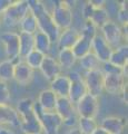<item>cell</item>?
I'll return each mask as SVG.
<instances>
[{
	"label": "cell",
	"instance_id": "1",
	"mask_svg": "<svg viewBox=\"0 0 128 134\" xmlns=\"http://www.w3.org/2000/svg\"><path fill=\"white\" fill-rule=\"evenodd\" d=\"M125 28H127V26L121 27L116 23V20L110 19L100 28V34L110 47L115 49L127 44L124 41L127 38V31H125Z\"/></svg>",
	"mask_w": 128,
	"mask_h": 134
},
{
	"label": "cell",
	"instance_id": "2",
	"mask_svg": "<svg viewBox=\"0 0 128 134\" xmlns=\"http://www.w3.org/2000/svg\"><path fill=\"white\" fill-rule=\"evenodd\" d=\"M29 11V5L27 0L12 1L11 6L1 16L2 25L6 28H15L19 26L21 19Z\"/></svg>",
	"mask_w": 128,
	"mask_h": 134
},
{
	"label": "cell",
	"instance_id": "3",
	"mask_svg": "<svg viewBox=\"0 0 128 134\" xmlns=\"http://www.w3.org/2000/svg\"><path fill=\"white\" fill-rule=\"evenodd\" d=\"M53 21L61 30L68 29L72 26L74 23V12L72 7L69 5V1H59L53 5L52 9L49 10Z\"/></svg>",
	"mask_w": 128,
	"mask_h": 134
},
{
	"label": "cell",
	"instance_id": "4",
	"mask_svg": "<svg viewBox=\"0 0 128 134\" xmlns=\"http://www.w3.org/2000/svg\"><path fill=\"white\" fill-rule=\"evenodd\" d=\"M104 91L111 95H120L127 102V78L123 74H105Z\"/></svg>",
	"mask_w": 128,
	"mask_h": 134
},
{
	"label": "cell",
	"instance_id": "5",
	"mask_svg": "<svg viewBox=\"0 0 128 134\" xmlns=\"http://www.w3.org/2000/svg\"><path fill=\"white\" fill-rule=\"evenodd\" d=\"M75 108L79 117L96 119L99 112V98L87 93L75 104Z\"/></svg>",
	"mask_w": 128,
	"mask_h": 134
},
{
	"label": "cell",
	"instance_id": "6",
	"mask_svg": "<svg viewBox=\"0 0 128 134\" xmlns=\"http://www.w3.org/2000/svg\"><path fill=\"white\" fill-rule=\"evenodd\" d=\"M84 77V82L87 87L88 94L98 97L104 92V81H105V74L102 73L101 69L97 70H90L86 72Z\"/></svg>",
	"mask_w": 128,
	"mask_h": 134
},
{
	"label": "cell",
	"instance_id": "7",
	"mask_svg": "<svg viewBox=\"0 0 128 134\" xmlns=\"http://www.w3.org/2000/svg\"><path fill=\"white\" fill-rule=\"evenodd\" d=\"M0 44L5 49L6 57L16 62L19 58V32L5 31L0 35Z\"/></svg>",
	"mask_w": 128,
	"mask_h": 134
},
{
	"label": "cell",
	"instance_id": "8",
	"mask_svg": "<svg viewBox=\"0 0 128 134\" xmlns=\"http://www.w3.org/2000/svg\"><path fill=\"white\" fill-rule=\"evenodd\" d=\"M37 21H38V30L46 34L52 43H57V39H58L60 34V29L57 27V25L53 21L48 9H46L42 14H40L37 17Z\"/></svg>",
	"mask_w": 128,
	"mask_h": 134
},
{
	"label": "cell",
	"instance_id": "9",
	"mask_svg": "<svg viewBox=\"0 0 128 134\" xmlns=\"http://www.w3.org/2000/svg\"><path fill=\"white\" fill-rule=\"evenodd\" d=\"M67 75L70 78V81H71L68 98L71 100L74 104H76L81 97H84V96L88 93L87 87H86V84L84 82V77L78 72H70Z\"/></svg>",
	"mask_w": 128,
	"mask_h": 134
},
{
	"label": "cell",
	"instance_id": "10",
	"mask_svg": "<svg viewBox=\"0 0 128 134\" xmlns=\"http://www.w3.org/2000/svg\"><path fill=\"white\" fill-rule=\"evenodd\" d=\"M92 53L98 58L101 64L109 62L110 55L113 53V48L104 39L100 32H97L96 36L92 39Z\"/></svg>",
	"mask_w": 128,
	"mask_h": 134
},
{
	"label": "cell",
	"instance_id": "11",
	"mask_svg": "<svg viewBox=\"0 0 128 134\" xmlns=\"http://www.w3.org/2000/svg\"><path fill=\"white\" fill-rule=\"evenodd\" d=\"M45 134H57L64 125L63 119L56 112H42L38 116Z\"/></svg>",
	"mask_w": 128,
	"mask_h": 134
},
{
	"label": "cell",
	"instance_id": "12",
	"mask_svg": "<svg viewBox=\"0 0 128 134\" xmlns=\"http://www.w3.org/2000/svg\"><path fill=\"white\" fill-rule=\"evenodd\" d=\"M35 70L31 69L23 59H20L15 63V72H14V79L18 84L22 86H27L34 79Z\"/></svg>",
	"mask_w": 128,
	"mask_h": 134
},
{
	"label": "cell",
	"instance_id": "13",
	"mask_svg": "<svg viewBox=\"0 0 128 134\" xmlns=\"http://www.w3.org/2000/svg\"><path fill=\"white\" fill-rule=\"evenodd\" d=\"M39 70L45 76V78H47L48 81H50V82L52 79H55L57 76H59V75L63 74V69H61L57 58L52 57L50 55L45 56Z\"/></svg>",
	"mask_w": 128,
	"mask_h": 134
},
{
	"label": "cell",
	"instance_id": "14",
	"mask_svg": "<svg viewBox=\"0 0 128 134\" xmlns=\"http://www.w3.org/2000/svg\"><path fill=\"white\" fill-rule=\"evenodd\" d=\"M126 124L127 122L124 117L111 115L102 119L99 126L104 129L108 134H121L124 130H125Z\"/></svg>",
	"mask_w": 128,
	"mask_h": 134
},
{
	"label": "cell",
	"instance_id": "15",
	"mask_svg": "<svg viewBox=\"0 0 128 134\" xmlns=\"http://www.w3.org/2000/svg\"><path fill=\"white\" fill-rule=\"evenodd\" d=\"M80 31L76 28L70 27L65 30H61L59 34V37L57 39V46L60 49H71L76 41L79 39Z\"/></svg>",
	"mask_w": 128,
	"mask_h": 134
},
{
	"label": "cell",
	"instance_id": "16",
	"mask_svg": "<svg viewBox=\"0 0 128 134\" xmlns=\"http://www.w3.org/2000/svg\"><path fill=\"white\" fill-rule=\"evenodd\" d=\"M71 81L67 74H61L50 82V91H52L57 97H68Z\"/></svg>",
	"mask_w": 128,
	"mask_h": 134
},
{
	"label": "cell",
	"instance_id": "17",
	"mask_svg": "<svg viewBox=\"0 0 128 134\" xmlns=\"http://www.w3.org/2000/svg\"><path fill=\"white\" fill-rule=\"evenodd\" d=\"M20 117L16 108L10 105H0V126H14L20 127Z\"/></svg>",
	"mask_w": 128,
	"mask_h": 134
},
{
	"label": "cell",
	"instance_id": "18",
	"mask_svg": "<svg viewBox=\"0 0 128 134\" xmlns=\"http://www.w3.org/2000/svg\"><path fill=\"white\" fill-rule=\"evenodd\" d=\"M55 112L63 119V121L68 120L71 116L77 114L76 108H75V104H74L68 97H58L57 98Z\"/></svg>",
	"mask_w": 128,
	"mask_h": 134
},
{
	"label": "cell",
	"instance_id": "19",
	"mask_svg": "<svg viewBox=\"0 0 128 134\" xmlns=\"http://www.w3.org/2000/svg\"><path fill=\"white\" fill-rule=\"evenodd\" d=\"M57 96L50 90H44L41 91L38 95L37 104L40 106V108L44 112H55L56 103H57Z\"/></svg>",
	"mask_w": 128,
	"mask_h": 134
},
{
	"label": "cell",
	"instance_id": "20",
	"mask_svg": "<svg viewBox=\"0 0 128 134\" xmlns=\"http://www.w3.org/2000/svg\"><path fill=\"white\" fill-rule=\"evenodd\" d=\"M111 65L117 66L119 68H125L128 65V46L127 44L113 49L109 62Z\"/></svg>",
	"mask_w": 128,
	"mask_h": 134
},
{
	"label": "cell",
	"instance_id": "21",
	"mask_svg": "<svg viewBox=\"0 0 128 134\" xmlns=\"http://www.w3.org/2000/svg\"><path fill=\"white\" fill-rule=\"evenodd\" d=\"M71 50L74 55L76 56L77 60H79L80 58L86 56L87 54L92 53V39L80 34L79 39L76 41V44L74 45Z\"/></svg>",
	"mask_w": 128,
	"mask_h": 134
},
{
	"label": "cell",
	"instance_id": "22",
	"mask_svg": "<svg viewBox=\"0 0 128 134\" xmlns=\"http://www.w3.org/2000/svg\"><path fill=\"white\" fill-rule=\"evenodd\" d=\"M20 129L22 130L23 133L26 134H42V125H41L38 116L36 114L26 120H22L20 123Z\"/></svg>",
	"mask_w": 128,
	"mask_h": 134
},
{
	"label": "cell",
	"instance_id": "23",
	"mask_svg": "<svg viewBox=\"0 0 128 134\" xmlns=\"http://www.w3.org/2000/svg\"><path fill=\"white\" fill-rule=\"evenodd\" d=\"M34 41H35V49L40 52L44 55H49L51 50L52 41L50 38L46 35V34L41 32L39 30H37L34 34Z\"/></svg>",
	"mask_w": 128,
	"mask_h": 134
},
{
	"label": "cell",
	"instance_id": "24",
	"mask_svg": "<svg viewBox=\"0 0 128 134\" xmlns=\"http://www.w3.org/2000/svg\"><path fill=\"white\" fill-rule=\"evenodd\" d=\"M34 49H35L34 35L19 32V58L23 59Z\"/></svg>",
	"mask_w": 128,
	"mask_h": 134
},
{
	"label": "cell",
	"instance_id": "25",
	"mask_svg": "<svg viewBox=\"0 0 128 134\" xmlns=\"http://www.w3.org/2000/svg\"><path fill=\"white\" fill-rule=\"evenodd\" d=\"M87 20L92 23L97 29H100L110 19H109V16H108V14H107V11H106V9L104 7L95 8L93 6V10H92V12H90V15L87 18Z\"/></svg>",
	"mask_w": 128,
	"mask_h": 134
},
{
	"label": "cell",
	"instance_id": "26",
	"mask_svg": "<svg viewBox=\"0 0 128 134\" xmlns=\"http://www.w3.org/2000/svg\"><path fill=\"white\" fill-rule=\"evenodd\" d=\"M20 27V32H25V34H34L38 30V21H37V17L32 14L29 10L27 12L25 17L21 19V21L19 24Z\"/></svg>",
	"mask_w": 128,
	"mask_h": 134
},
{
	"label": "cell",
	"instance_id": "27",
	"mask_svg": "<svg viewBox=\"0 0 128 134\" xmlns=\"http://www.w3.org/2000/svg\"><path fill=\"white\" fill-rule=\"evenodd\" d=\"M59 65L63 70H69L75 66L77 58L74 55L71 49H60L58 52V57H57Z\"/></svg>",
	"mask_w": 128,
	"mask_h": 134
},
{
	"label": "cell",
	"instance_id": "28",
	"mask_svg": "<svg viewBox=\"0 0 128 134\" xmlns=\"http://www.w3.org/2000/svg\"><path fill=\"white\" fill-rule=\"evenodd\" d=\"M16 111H17L18 115L20 117V121L26 120V119H28V117L35 115L34 100H32L31 98H29V97H25V98L19 99Z\"/></svg>",
	"mask_w": 128,
	"mask_h": 134
},
{
	"label": "cell",
	"instance_id": "29",
	"mask_svg": "<svg viewBox=\"0 0 128 134\" xmlns=\"http://www.w3.org/2000/svg\"><path fill=\"white\" fill-rule=\"evenodd\" d=\"M79 64L80 67L85 72H90V70H97V69H101V63L99 62V59L94 55L93 53L87 54L86 56L79 59Z\"/></svg>",
	"mask_w": 128,
	"mask_h": 134
},
{
	"label": "cell",
	"instance_id": "30",
	"mask_svg": "<svg viewBox=\"0 0 128 134\" xmlns=\"http://www.w3.org/2000/svg\"><path fill=\"white\" fill-rule=\"evenodd\" d=\"M15 63L16 62L10 59H3L0 62V81L7 83L14 79Z\"/></svg>",
	"mask_w": 128,
	"mask_h": 134
},
{
	"label": "cell",
	"instance_id": "31",
	"mask_svg": "<svg viewBox=\"0 0 128 134\" xmlns=\"http://www.w3.org/2000/svg\"><path fill=\"white\" fill-rule=\"evenodd\" d=\"M45 56H46V55H44V54H41L40 52H38V50L34 49L32 52H30L26 57L23 58V60L31 69L36 70V69L40 68V66H41V64H42V60H44Z\"/></svg>",
	"mask_w": 128,
	"mask_h": 134
},
{
	"label": "cell",
	"instance_id": "32",
	"mask_svg": "<svg viewBox=\"0 0 128 134\" xmlns=\"http://www.w3.org/2000/svg\"><path fill=\"white\" fill-rule=\"evenodd\" d=\"M78 130L82 134H93L95 130L98 127V123L95 119H87V117H79L78 119Z\"/></svg>",
	"mask_w": 128,
	"mask_h": 134
},
{
	"label": "cell",
	"instance_id": "33",
	"mask_svg": "<svg viewBox=\"0 0 128 134\" xmlns=\"http://www.w3.org/2000/svg\"><path fill=\"white\" fill-rule=\"evenodd\" d=\"M11 100V93L7 83L0 81V105H9Z\"/></svg>",
	"mask_w": 128,
	"mask_h": 134
},
{
	"label": "cell",
	"instance_id": "34",
	"mask_svg": "<svg viewBox=\"0 0 128 134\" xmlns=\"http://www.w3.org/2000/svg\"><path fill=\"white\" fill-rule=\"evenodd\" d=\"M117 18V24L120 25L121 27H126L127 26V21H128V14H127V2L124 1L120 7L118 9V12L116 15Z\"/></svg>",
	"mask_w": 128,
	"mask_h": 134
},
{
	"label": "cell",
	"instance_id": "35",
	"mask_svg": "<svg viewBox=\"0 0 128 134\" xmlns=\"http://www.w3.org/2000/svg\"><path fill=\"white\" fill-rule=\"evenodd\" d=\"M97 30L98 29L95 27L92 23L88 21V20H86L84 27H82V29L80 30V34L81 35H84V36H86V37H88V38H90V39H93L94 37L96 36V34L98 32Z\"/></svg>",
	"mask_w": 128,
	"mask_h": 134
},
{
	"label": "cell",
	"instance_id": "36",
	"mask_svg": "<svg viewBox=\"0 0 128 134\" xmlns=\"http://www.w3.org/2000/svg\"><path fill=\"white\" fill-rule=\"evenodd\" d=\"M12 0H0V16L5 14V11L11 6Z\"/></svg>",
	"mask_w": 128,
	"mask_h": 134
},
{
	"label": "cell",
	"instance_id": "37",
	"mask_svg": "<svg viewBox=\"0 0 128 134\" xmlns=\"http://www.w3.org/2000/svg\"><path fill=\"white\" fill-rule=\"evenodd\" d=\"M0 134H17L14 130H10L6 126H0Z\"/></svg>",
	"mask_w": 128,
	"mask_h": 134
},
{
	"label": "cell",
	"instance_id": "38",
	"mask_svg": "<svg viewBox=\"0 0 128 134\" xmlns=\"http://www.w3.org/2000/svg\"><path fill=\"white\" fill-rule=\"evenodd\" d=\"M65 134H82V133L77 127H71V129H69Z\"/></svg>",
	"mask_w": 128,
	"mask_h": 134
},
{
	"label": "cell",
	"instance_id": "39",
	"mask_svg": "<svg viewBox=\"0 0 128 134\" xmlns=\"http://www.w3.org/2000/svg\"><path fill=\"white\" fill-rule=\"evenodd\" d=\"M93 134H108V133H107L104 129H101V127L98 125V127H97L96 130H95V132H94Z\"/></svg>",
	"mask_w": 128,
	"mask_h": 134
},
{
	"label": "cell",
	"instance_id": "40",
	"mask_svg": "<svg viewBox=\"0 0 128 134\" xmlns=\"http://www.w3.org/2000/svg\"><path fill=\"white\" fill-rule=\"evenodd\" d=\"M1 26H2V20H1V16H0V29H1Z\"/></svg>",
	"mask_w": 128,
	"mask_h": 134
}]
</instances>
